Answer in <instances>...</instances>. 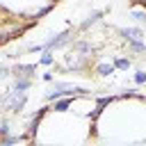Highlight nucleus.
Wrapping results in <instances>:
<instances>
[{"mask_svg":"<svg viewBox=\"0 0 146 146\" xmlns=\"http://www.w3.org/2000/svg\"><path fill=\"white\" fill-rule=\"evenodd\" d=\"M94 128H107V139H146V98L137 89L114 96L94 119Z\"/></svg>","mask_w":146,"mask_h":146,"instance_id":"1","label":"nucleus"},{"mask_svg":"<svg viewBox=\"0 0 146 146\" xmlns=\"http://www.w3.org/2000/svg\"><path fill=\"white\" fill-rule=\"evenodd\" d=\"M32 23H34V18H5V21H2V27H0L2 43H7V41L14 39V36H21Z\"/></svg>","mask_w":146,"mask_h":146,"instance_id":"2","label":"nucleus"},{"mask_svg":"<svg viewBox=\"0 0 146 146\" xmlns=\"http://www.w3.org/2000/svg\"><path fill=\"white\" fill-rule=\"evenodd\" d=\"M91 57H94V55H82V52H78V50L71 48V50L64 55V68H66V71H73V73L87 71L89 64H91Z\"/></svg>","mask_w":146,"mask_h":146,"instance_id":"3","label":"nucleus"},{"mask_svg":"<svg viewBox=\"0 0 146 146\" xmlns=\"http://www.w3.org/2000/svg\"><path fill=\"white\" fill-rule=\"evenodd\" d=\"M73 34L68 32V30H64V32H57V34H50L46 41H43V46H46V50H57V48H64V46H68V43H73Z\"/></svg>","mask_w":146,"mask_h":146,"instance_id":"4","label":"nucleus"},{"mask_svg":"<svg viewBox=\"0 0 146 146\" xmlns=\"http://www.w3.org/2000/svg\"><path fill=\"white\" fill-rule=\"evenodd\" d=\"M121 39L128 43V41H137V39H146V32L141 30V25H130V27H121L119 30Z\"/></svg>","mask_w":146,"mask_h":146,"instance_id":"5","label":"nucleus"},{"mask_svg":"<svg viewBox=\"0 0 146 146\" xmlns=\"http://www.w3.org/2000/svg\"><path fill=\"white\" fill-rule=\"evenodd\" d=\"M11 71H14V78H34L36 64H14Z\"/></svg>","mask_w":146,"mask_h":146,"instance_id":"6","label":"nucleus"},{"mask_svg":"<svg viewBox=\"0 0 146 146\" xmlns=\"http://www.w3.org/2000/svg\"><path fill=\"white\" fill-rule=\"evenodd\" d=\"M103 16H105V9H96V11H91V14L87 16V21H82V23H80V27H78V30H80V32L89 30V27H91V25H96Z\"/></svg>","mask_w":146,"mask_h":146,"instance_id":"7","label":"nucleus"},{"mask_svg":"<svg viewBox=\"0 0 146 146\" xmlns=\"http://www.w3.org/2000/svg\"><path fill=\"white\" fill-rule=\"evenodd\" d=\"M114 71H116L114 62H98V64H94V73L100 75V78H110Z\"/></svg>","mask_w":146,"mask_h":146,"instance_id":"8","label":"nucleus"},{"mask_svg":"<svg viewBox=\"0 0 146 146\" xmlns=\"http://www.w3.org/2000/svg\"><path fill=\"white\" fill-rule=\"evenodd\" d=\"M73 98H75V96H64V98H57V100H52L50 110H52V112H71Z\"/></svg>","mask_w":146,"mask_h":146,"instance_id":"9","label":"nucleus"},{"mask_svg":"<svg viewBox=\"0 0 146 146\" xmlns=\"http://www.w3.org/2000/svg\"><path fill=\"white\" fill-rule=\"evenodd\" d=\"M9 87L16 89V91H27V89L32 87V78H14Z\"/></svg>","mask_w":146,"mask_h":146,"instance_id":"10","label":"nucleus"},{"mask_svg":"<svg viewBox=\"0 0 146 146\" xmlns=\"http://www.w3.org/2000/svg\"><path fill=\"white\" fill-rule=\"evenodd\" d=\"M112 62H114L116 71H128V68L132 66V59H130V57H123V55H116Z\"/></svg>","mask_w":146,"mask_h":146,"instance_id":"11","label":"nucleus"},{"mask_svg":"<svg viewBox=\"0 0 146 146\" xmlns=\"http://www.w3.org/2000/svg\"><path fill=\"white\" fill-rule=\"evenodd\" d=\"M7 135H11V123H9V116L5 112L0 119V137H7Z\"/></svg>","mask_w":146,"mask_h":146,"instance_id":"12","label":"nucleus"},{"mask_svg":"<svg viewBox=\"0 0 146 146\" xmlns=\"http://www.w3.org/2000/svg\"><path fill=\"white\" fill-rule=\"evenodd\" d=\"M39 64H41V66H52V64H55V55H52V50H43L41 57H39Z\"/></svg>","mask_w":146,"mask_h":146,"instance_id":"13","label":"nucleus"},{"mask_svg":"<svg viewBox=\"0 0 146 146\" xmlns=\"http://www.w3.org/2000/svg\"><path fill=\"white\" fill-rule=\"evenodd\" d=\"M132 80H135V84H146V71H144V68L135 71V73H132Z\"/></svg>","mask_w":146,"mask_h":146,"instance_id":"14","label":"nucleus"},{"mask_svg":"<svg viewBox=\"0 0 146 146\" xmlns=\"http://www.w3.org/2000/svg\"><path fill=\"white\" fill-rule=\"evenodd\" d=\"M41 78H43V82H52V80H55V75H52V71H46V73H43Z\"/></svg>","mask_w":146,"mask_h":146,"instance_id":"15","label":"nucleus"}]
</instances>
